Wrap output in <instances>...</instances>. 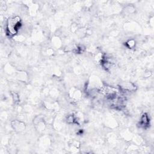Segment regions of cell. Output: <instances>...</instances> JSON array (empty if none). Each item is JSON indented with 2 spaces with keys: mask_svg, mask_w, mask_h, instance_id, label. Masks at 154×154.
Here are the masks:
<instances>
[{
  "mask_svg": "<svg viewBox=\"0 0 154 154\" xmlns=\"http://www.w3.org/2000/svg\"><path fill=\"white\" fill-rule=\"evenodd\" d=\"M21 26L20 19L19 17H14L10 18L7 22V31L11 35H14L17 34L18 29Z\"/></svg>",
  "mask_w": 154,
  "mask_h": 154,
  "instance_id": "1",
  "label": "cell"
},
{
  "mask_svg": "<svg viewBox=\"0 0 154 154\" xmlns=\"http://www.w3.org/2000/svg\"><path fill=\"white\" fill-rule=\"evenodd\" d=\"M141 123L142 125V126H146L148 125L149 123V119L147 116L146 114H144L141 117Z\"/></svg>",
  "mask_w": 154,
  "mask_h": 154,
  "instance_id": "2",
  "label": "cell"
}]
</instances>
